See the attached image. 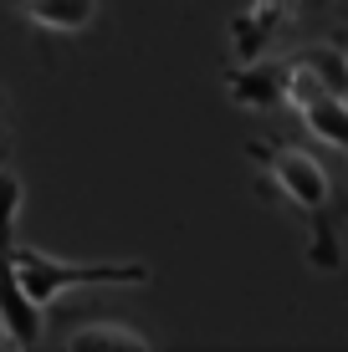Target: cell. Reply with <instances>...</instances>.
Masks as SVG:
<instances>
[{"mask_svg":"<svg viewBox=\"0 0 348 352\" xmlns=\"http://www.w3.org/2000/svg\"><path fill=\"white\" fill-rule=\"evenodd\" d=\"M0 256H10L26 296L41 301V307H52L72 286H139L143 276H149L134 261H123V265H72V261H52V256H41V250H16V245H6Z\"/></svg>","mask_w":348,"mask_h":352,"instance_id":"cell-1","label":"cell"},{"mask_svg":"<svg viewBox=\"0 0 348 352\" xmlns=\"http://www.w3.org/2000/svg\"><path fill=\"white\" fill-rule=\"evenodd\" d=\"M0 327H6L10 342H21V347H31L36 337H41V301L26 296L10 256H0Z\"/></svg>","mask_w":348,"mask_h":352,"instance_id":"cell-2","label":"cell"},{"mask_svg":"<svg viewBox=\"0 0 348 352\" xmlns=\"http://www.w3.org/2000/svg\"><path fill=\"white\" fill-rule=\"evenodd\" d=\"M272 174H277V184L292 194L303 210H323V204H328V168H323L313 153L282 148L277 159H272Z\"/></svg>","mask_w":348,"mask_h":352,"instance_id":"cell-3","label":"cell"},{"mask_svg":"<svg viewBox=\"0 0 348 352\" xmlns=\"http://www.w3.org/2000/svg\"><path fill=\"white\" fill-rule=\"evenodd\" d=\"M303 123L313 133L318 143H328V148H348V102L338 92H323L313 107H303Z\"/></svg>","mask_w":348,"mask_h":352,"instance_id":"cell-4","label":"cell"},{"mask_svg":"<svg viewBox=\"0 0 348 352\" xmlns=\"http://www.w3.org/2000/svg\"><path fill=\"white\" fill-rule=\"evenodd\" d=\"M26 16L46 31H82L98 16V0H26Z\"/></svg>","mask_w":348,"mask_h":352,"instance_id":"cell-5","label":"cell"},{"mask_svg":"<svg viewBox=\"0 0 348 352\" xmlns=\"http://www.w3.org/2000/svg\"><path fill=\"white\" fill-rule=\"evenodd\" d=\"M67 347H72V352H149V337H139L134 327L98 322V327H82V332H72Z\"/></svg>","mask_w":348,"mask_h":352,"instance_id":"cell-6","label":"cell"},{"mask_svg":"<svg viewBox=\"0 0 348 352\" xmlns=\"http://www.w3.org/2000/svg\"><path fill=\"white\" fill-rule=\"evenodd\" d=\"M323 92H333V87H328V77L318 72V62H297V67L282 72V97L297 107V113H303V107H313Z\"/></svg>","mask_w":348,"mask_h":352,"instance_id":"cell-7","label":"cell"},{"mask_svg":"<svg viewBox=\"0 0 348 352\" xmlns=\"http://www.w3.org/2000/svg\"><path fill=\"white\" fill-rule=\"evenodd\" d=\"M21 214V179L10 168H0V250L10 245V225Z\"/></svg>","mask_w":348,"mask_h":352,"instance_id":"cell-8","label":"cell"},{"mask_svg":"<svg viewBox=\"0 0 348 352\" xmlns=\"http://www.w3.org/2000/svg\"><path fill=\"white\" fill-rule=\"evenodd\" d=\"M0 148H6V133H0Z\"/></svg>","mask_w":348,"mask_h":352,"instance_id":"cell-9","label":"cell"},{"mask_svg":"<svg viewBox=\"0 0 348 352\" xmlns=\"http://www.w3.org/2000/svg\"><path fill=\"white\" fill-rule=\"evenodd\" d=\"M343 67H348V62H343Z\"/></svg>","mask_w":348,"mask_h":352,"instance_id":"cell-10","label":"cell"}]
</instances>
